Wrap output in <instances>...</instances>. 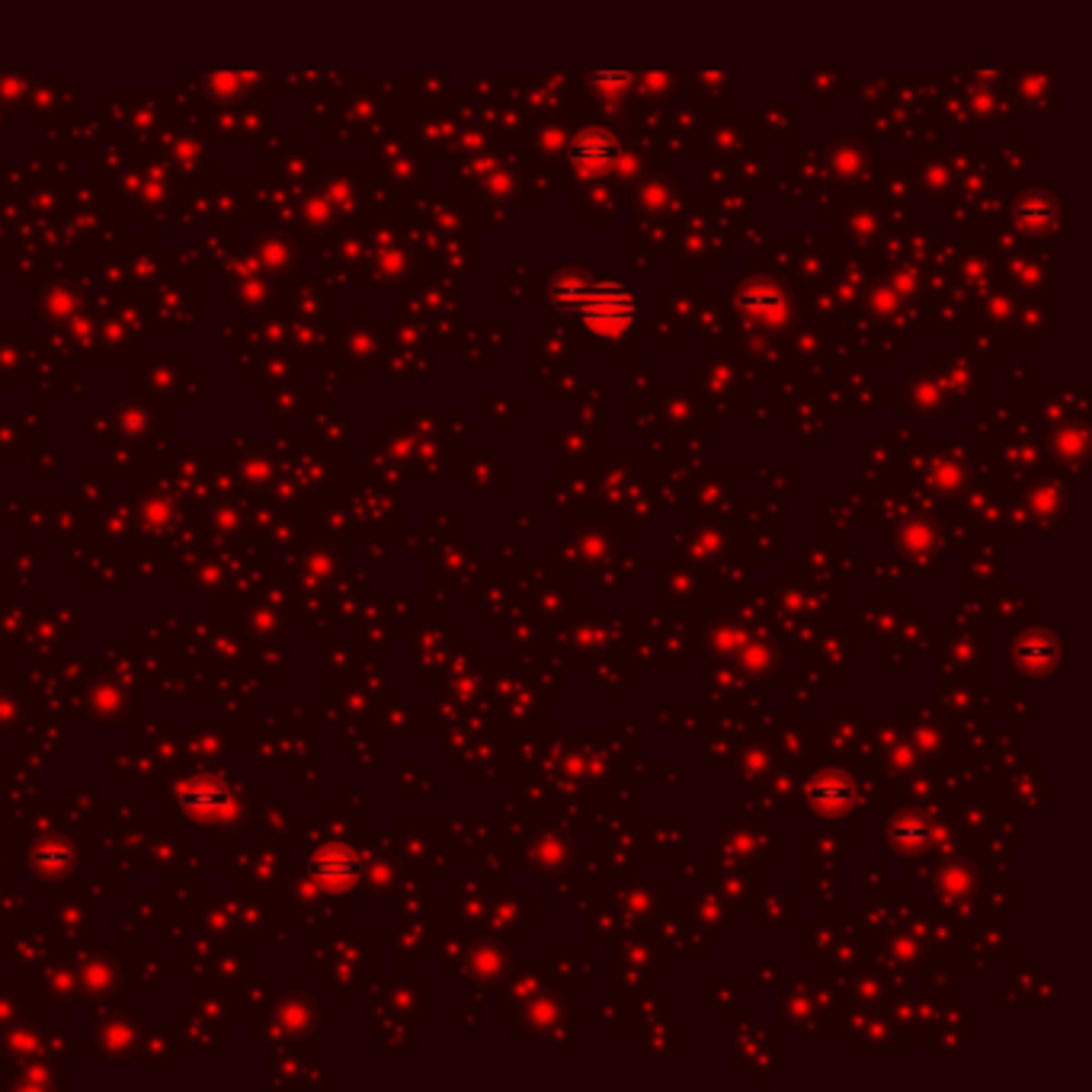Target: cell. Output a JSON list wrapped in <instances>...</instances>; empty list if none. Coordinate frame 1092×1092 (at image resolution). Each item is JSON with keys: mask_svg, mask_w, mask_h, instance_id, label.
<instances>
[{"mask_svg": "<svg viewBox=\"0 0 1092 1092\" xmlns=\"http://www.w3.org/2000/svg\"><path fill=\"white\" fill-rule=\"evenodd\" d=\"M71 846L68 843H61V840H49V843H42V846H35V852H32V865L39 868V871H61V868H68V862H71Z\"/></svg>", "mask_w": 1092, "mask_h": 1092, "instance_id": "8", "label": "cell"}, {"mask_svg": "<svg viewBox=\"0 0 1092 1092\" xmlns=\"http://www.w3.org/2000/svg\"><path fill=\"white\" fill-rule=\"evenodd\" d=\"M734 301H737L740 312L763 315V318L781 315V308H785L781 292H778L775 286H766V282H750V286H744V289H740V292L734 295Z\"/></svg>", "mask_w": 1092, "mask_h": 1092, "instance_id": "6", "label": "cell"}, {"mask_svg": "<svg viewBox=\"0 0 1092 1092\" xmlns=\"http://www.w3.org/2000/svg\"><path fill=\"white\" fill-rule=\"evenodd\" d=\"M1013 218H1016V222H1019L1022 228H1028V231H1044V228L1054 225L1058 205H1054L1051 196H1044V193H1025V196L1016 202Z\"/></svg>", "mask_w": 1092, "mask_h": 1092, "instance_id": "5", "label": "cell"}, {"mask_svg": "<svg viewBox=\"0 0 1092 1092\" xmlns=\"http://www.w3.org/2000/svg\"><path fill=\"white\" fill-rule=\"evenodd\" d=\"M587 77H590V83L605 86V91H619V86H628V83L638 80V77L628 74V71H590Z\"/></svg>", "mask_w": 1092, "mask_h": 1092, "instance_id": "9", "label": "cell"}, {"mask_svg": "<svg viewBox=\"0 0 1092 1092\" xmlns=\"http://www.w3.org/2000/svg\"><path fill=\"white\" fill-rule=\"evenodd\" d=\"M808 795L817 801V804H846L849 798H852V785L843 778V775H820L814 785H811V789H808Z\"/></svg>", "mask_w": 1092, "mask_h": 1092, "instance_id": "7", "label": "cell"}, {"mask_svg": "<svg viewBox=\"0 0 1092 1092\" xmlns=\"http://www.w3.org/2000/svg\"><path fill=\"white\" fill-rule=\"evenodd\" d=\"M567 160L574 164V170L587 173H609L616 170L622 160V142L609 132V128H580V132L567 145Z\"/></svg>", "mask_w": 1092, "mask_h": 1092, "instance_id": "2", "label": "cell"}, {"mask_svg": "<svg viewBox=\"0 0 1092 1092\" xmlns=\"http://www.w3.org/2000/svg\"><path fill=\"white\" fill-rule=\"evenodd\" d=\"M312 878L330 891H343L346 885H353L359 875V859L349 852L346 846H324L315 852V859L308 862Z\"/></svg>", "mask_w": 1092, "mask_h": 1092, "instance_id": "3", "label": "cell"}, {"mask_svg": "<svg viewBox=\"0 0 1092 1092\" xmlns=\"http://www.w3.org/2000/svg\"><path fill=\"white\" fill-rule=\"evenodd\" d=\"M551 301L596 337H619L641 315V298L625 282L605 279H557L551 286Z\"/></svg>", "mask_w": 1092, "mask_h": 1092, "instance_id": "1", "label": "cell"}, {"mask_svg": "<svg viewBox=\"0 0 1092 1092\" xmlns=\"http://www.w3.org/2000/svg\"><path fill=\"white\" fill-rule=\"evenodd\" d=\"M177 798L190 814L208 817V820L231 817V811H234V795L218 781H187L177 792Z\"/></svg>", "mask_w": 1092, "mask_h": 1092, "instance_id": "4", "label": "cell"}]
</instances>
